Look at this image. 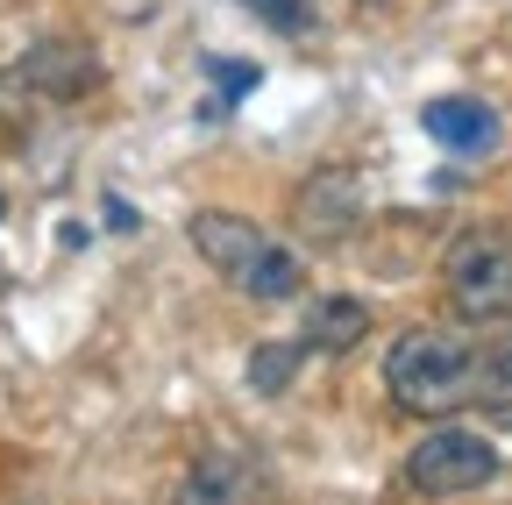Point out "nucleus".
I'll return each instance as SVG.
<instances>
[{
  "instance_id": "f257e3e1",
  "label": "nucleus",
  "mask_w": 512,
  "mask_h": 505,
  "mask_svg": "<svg viewBox=\"0 0 512 505\" xmlns=\"http://www.w3.org/2000/svg\"><path fill=\"white\" fill-rule=\"evenodd\" d=\"M484 385V349L470 335L448 328H406L392 349H384V392H392L406 413L420 420H448L463 413Z\"/></svg>"
},
{
  "instance_id": "f03ea898",
  "label": "nucleus",
  "mask_w": 512,
  "mask_h": 505,
  "mask_svg": "<svg viewBox=\"0 0 512 505\" xmlns=\"http://www.w3.org/2000/svg\"><path fill=\"white\" fill-rule=\"evenodd\" d=\"M448 299H456L463 321H505L512 313V235L498 228H470L456 249H448Z\"/></svg>"
},
{
  "instance_id": "7ed1b4c3",
  "label": "nucleus",
  "mask_w": 512,
  "mask_h": 505,
  "mask_svg": "<svg viewBox=\"0 0 512 505\" xmlns=\"http://www.w3.org/2000/svg\"><path fill=\"white\" fill-rule=\"evenodd\" d=\"M491 477H498V449L470 427H434L406 456V484L427 498H463V491H484Z\"/></svg>"
},
{
  "instance_id": "20e7f679",
  "label": "nucleus",
  "mask_w": 512,
  "mask_h": 505,
  "mask_svg": "<svg viewBox=\"0 0 512 505\" xmlns=\"http://www.w3.org/2000/svg\"><path fill=\"white\" fill-rule=\"evenodd\" d=\"M356 207H363V193H356V171H313L306 185H299V200H292V221H299V235L306 242H342L349 228H356Z\"/></svg>"
},
{
  "instance_id": "39448f33",
  "label": "nucleus",
  "mask_w": 512,
  "mask_h": 505,
  "mask_svg": "<svg viewBox=\"0 0 512 505\" xmlns=\"http://www.w3.org/2000/svg\"><path fill=\"white\" fill-rule=\"evenodd\" d=\"M22 79H29V93H43V100H79V93L100 86V65H93L86 43L50 36V43H36V50L22 57Z\"/></svg>"
},
{
  "instance_id": "423d86ee",
  "label": "nucleus",
  "mask_w": 512,
  "mask_h": 505,
  "mask_svg": "<svg viewBox=\"0 0 512 505\" xmlns=\"http://www.w3.org/2000/svg\"><path fill=\"white\" fill-rule=\"evenodd\" d=\"M192 249L221 271V278H249V264L264 257V228L256 221H242V214H221V207H200L192 214Z\"/></svg>"
},
{
  "instance_id": "0eeeda50",
  "label": "nucleus",
  "mask_w": 512,
  "mask_h": 505,
  "mask_svg": "<svg viewBox=\"0 0 512 505\" xmlns=\"http://www.w3.org/2000/svg\"><path fill=\"white\" fill-rule=\"evenodd\" d=\"M256 491H271V477H264V463L249 449H207L185 470V498H200V505H214V498L235 505V498H256Z\"/></svg>"
},
{
  "instance_id": "6e6552de",
  "label": "nucleus",
  "mask_w": 512,
  "mask_h": 505,
  "mask_svg": "<svg viewBox=\"0 0 512 505\" xmlns=\"http://www.w3.org/2000/svg\"><path fill=\"white\" fill-rule=\"evenodd\" d=\"M420 121H427V136H434L441 150H456V157L498 150V114H491L484 100H434Z\"/></svg>"
},
{
  "instance_id": "1a4fd4ad",
  "label": "nucleus",
  "mask_w": 512,
  "mask_h": 505,
  "mask_svg": "<svg viewBox=\"0 0 512 505\" xmlns=\"http://www.w3.org/2000/svg\"><path fill=\"white\" fill-rule=\"evenodd\" d=\"M363 335H370V306H363V299H349V292L313 299V313H306V349H320V356H349Z\"/></svg>"
},
{
  "instance_id": "9d476101",
  "label": "nucleus",
  "mask_w": 512,
  "mask_h": 505,
  "mask_svg": "<svg viewBox=\"0 0 512 505\" xmlns=\"http://www.w3.org/2000/svg\"><path fill=\"white\" fill-rule=\"evenodd\" d=\"M242 285H249L256 299H271V306H278V299H299V292H306V264L292 257V249H264V257L249 264Z\"/></svg>"
},
{
  "instance_id": "9b49d317",
  "label": "nucleus",
  "mask_w": 512,
  "mask_h": 505,
  "mask_svg": "<svg viewBox=\"0 0 512 505\" xmlns=\"http://www.w3.org/2000/svg\"><path fill=\"white\" fill-rule=\"evenodd\" d=\"M299 363H306V342H264L249 356V385L256 392H285L292 377H299Z\"/></svg>"
},
{
  "instance_id": "f8f14e48",
  "label": "nucleus",
  "mask_w": 512,
  "mask_h": 505,
  "mask_svg": "<svg viewBox=\"0 0 512 505\" xmlns=\"http://www.w3.org/2000/svg\"><path fill=\"white\" fill-rule=\"evenodd\" d=\"M477 399L491 406V420H498V427H512V342L484 356V385H477Z\"/></svg>"
},
{
  "instance_id": "ddd939ff",
  "label": "nucleus",
  "mask_w": 512,
  "mask_h": 505,
  "mask_svg": "<svg viewBox=\"0 0 512 505\" xmlns=\"http://www.w3.org/2000/svg\"><path fill=\"white\" fill-rule=\"evenodd\" d=\"M242 8H249V15H264L271 29H306V22H313L306 0H242Z\"/></svg>"
},
{
  "instance_id": "4468645a",
  "label": "nucleus",
  "mask_w": 512,
  "mask_h": 505,
  "mask_svg": "<svg viewBox=\"0 0 512 505\" xmlns=\"http://www.w3.org/2000/svg\"><path fill=\"white\" fill-rule=\"evenodd\" d=\"M214 86H221V100H242L256 86V65H214Z\"/></svg>"
},
{
  "instance_id": "2eb2a0df",
  "label": "nucleus",
  "mask_w": 512,
  "mask_h": 505,
  "mask_svg": "<svg viewBox=\"0 0 512 505\" xmlns=\"http://www.w3.org/2000/svg\"><path fill=\"white\" fill-rule=\"evenodd\" d=\"M22 100H29V79L15 65V72H0V114H22Z\"/></svg>"
},
{
  "instance_id": "dca6fc26",
  "label": "nucleus",
  "mask_w": 512,
  "mask_h": 505,
  "mask_svg": "<svg viewBox=\"0 0 512 505\" xmlns=\"http://www.w3.org/2000/svg\"><path fill=\"white\" fill-rule=\"evenodd\" d=\"M107 228H121V235H136L143 221H136V207H128V200H107Z\"/></svg>"
}]
</instances>
